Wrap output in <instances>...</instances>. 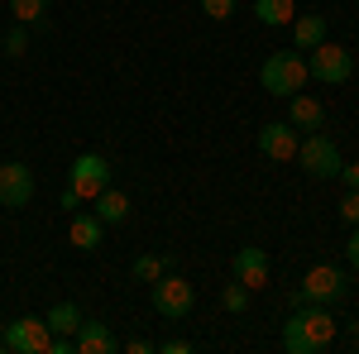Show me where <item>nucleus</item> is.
<instances>
[{"label":"nucleus","mask_w":359,"mask_h":354,"mask_svg":"<svg viewBox=\"0 0 359 354\" xmlns=\"http://www.w3.org/2000/svg\"><path fill=\"white\" fill-rule=\"evenodd\" d=\"M331 345H335V316L321 301H306V311H292L283 321V350L287 354H321Z\"/></svg>","instance_id":"f257e3e1"},{"label":"nucleus","mask_w":359,"mask_h":354,"mask_svg":"<svg viewBox=\"0 0 359 354\" xmlns=\"http://www.w3.org/2000/svg\"><path fill=\"white\" fill-rule=\"evenodd\" d=\"M306 57L302 53H269V62L259 67V82L269 96H297L306 86Z\"/></svg>","instance_id":"f03ea898"},{"label":"nucleus","mask_w":359,"mask_h":354,"mask_svg":"<svg viewBox=\"0 0 359 354\" xmlns=\"http://www.w3.org/2000/svg\"><path fill=\"white\" fill-rule=\"evenodd\" d=\"M154 287V311L163 316V321H187L192 316V301H196V287L187 278H177V273H163L158 282H149Z\"/></svg>","instance_id":"7ed1b4c3"},{"label":"nucleus","mask_w":359,"mask_h":354,"mask_svg":"<svg viewBox=\"0 0 359 354\" xmlns=\"http://www.w3.org/2000/svg\"><path fill=\"white\" fill-rule=\"evenodd\" d=\"M297 163H302L306 177L326 182V177H340L345 158H340V149H335V139H331V135H306L302 144H297Z\"/></svg>","instance_id":"20e7f679"},{"label":"nucleus","mask_w":359,"mask_h":354,"mask_svg":"<svg viewBox=\"0 0 359 354\" xmlns=\"http://www.w3.org/2000/svg\"><path fill=\"white\" fill-rule=\"evenodd\" d=\"M306 72H311L316 82H326V86H345L355 77V57H350L345 43H316L311 57H306Z\"/></svg>","instance_id":"39448f33"},{"label":"nucleus","mask_w":359,"mask_h":354,"mask_svg":"<svg viewBox=\"0 0 359 354\" xmlns=\"http://www.w3.org/2000/svg\"><path fill=\"white\" fill-rule=\"evenodd\" d=\"M67 187L77 191L82 201H96L101 191L111 187V163L101 154H77V163L67 168Z\"/></svg>","instance_id":"423d86ee"},{"label":"nucleus","mask_w":359,"mask_h":354,"mask_svg":"<svg viewBox=\"0 0 359 354\" xmlns=\"http://www.w3.org/2000/svg\"><path fill=\"white\" fill-rule=\"evenodd\" d=\"M48 340H53V330L43 316H15L5 326V350L15 354H48Z\"/></svg>","instance_id":"0eeeda50"},{"label":"nucleus","mask_w":359,"mask_h":354,"mask_svg":"<svg viewBox=\"0 0 359 354\" xmlns=\"http://www.w3.org/2000/svg\"><path fill=\"white\" fill-rule=\"evenodd\" d=\"M340 297H345V273L335 268V264H316V268H306L302 292L292 301H321V306H331Z\"/></svg>","instance_id":"6e6552de"},{"label":"nucleus","mask_w":359,"mask_h":354,"mask_svg":"<svg viewBox=\"0 0 359 354\" xmlns=\"http://www.w3.org/2000/svg\"><path fill=\"white\" fill-rule=\"evenodd\" d=\"M34 201V172H29L25 163H0V206L5 211H20V206H29Z\"/></svg>","instance_id":"1a4fd4ad"},{"label":"nucleus","mask_w":359,"mask_h":354,"mask_svg":"<svg viewBox=\"0 0 359 354\" xmlns=\"http://www.w3.org/2000/svg\"><path fill=\"white\" fill-rule=\"evenodd\" d=\"M297 130L287 125V120H269L264 130H259V154L264 158H273V163H292L297 158Z\"/></svg>","instance_id":"9d476101"},{"label":"nucleus","mask_w":359,"mask_h":354,"mask_svg":"<svg viewBox=\"0 0 359 354\" xmlns=\"http://www.w3.org/2000/svg\"><path fill=\"white\" fill-rule=\"evenodd\" d=\"M235 282H245L249 292H259V287H269V254L259 245H245L235 254Z\"/></svg>","instance_id":"9b49d317"},{"label":"nucleus","mask_w":359,"mask_h":354,"mask_svg":"<svg viewBox=\"0 0 359 354\" xmlns=\"http://www.w3.org/2000/svg\"><path fill=\"white\" fill-rule=\"evenodd\" d=\"M77 354H115V330L106 326V321H86L82 316V326H77Z\"/></svg>","instance_id":"f8f14e48"},{"label":"nucleus","mask_w":359,"mask_h":354,"mask_svg":"<svg viewBox=\"0 0 359 354\" xmlns=\"http://www.w3.org/2000/svg\"><path fill=\"white\" fill-rule=\"evenodd\" d=\"M101 230H106V220L101 216H86V211H72V230H67V240L91 254V249H101Z\"/></svg>","instance_id":"ddd939ff"},{"label":"nucleus","mask_w":359,"mask_h":354,"mask_svg":"<svg viewBox=\"0 0 359 354\" xmlns=\"http://www.w3.org/2000/svg\"><path fill=\"white\" fill-rule=\"evenodd\" d=\"M287 101H292V110H287V125H292V130H321V125H326L321 101H311V96H302V91L287 96Z\"/></svg>","instance_id":"4468645a"},{"label":"nucleus","mask_w":359,"mask_h":354,"mask_svg":"<svg viewBox=\"0 0 359 354\" xmlns=\"http://www.w3.org/2000/svg\"><path fill=\"white\" fill-rule=\"evenodd\" d=\"M254 15H259V25H292L297 20V0H254Z\"/></svg>","instance_id":"2eb2a0df"},{"label":"nucleus","mask_w":359,"mask_h":354,"mask_svg":"<svg viewBox=\"0 0 359 354\" xmlns=\"http://www.w3.org/2000/svg\"><path fill=\"white\" fill-rule=\"evenodd\" d=\"M292 39H297V48H316V43H326V20L321 15H297L292 20Z\"/></svg>","instance_id":"dca6fc26"},{"label":"nucleus","mask_w":359,"mask_h":354,"mask_svg":"<svg viewBox=\"0 0 359 354\" xmlns=\"http://www.w3.org/2000/svg\"><path fill=\"white\" fill-rule=\"evenodd\" d=\"M96 216L106 220V225H120V220L130 216V196H125V191H115V187H106L101 196H96Z\"/></svg>","instance_id":"f3484780"},{"label":"nucleus","mask_w":359,"mask_h":354,"mask_svg":"<svg viewBox=\"0 0 359 354\" xmlns=\"http://www.w3.org/2000/svg\"><path fill=\"white\" fill-rule=\"evenodd\" d=\"M43 321H48V330H53V335H77V326H82V311H77L72 301H57Z\"/></svg>","instance_id":"a211bd4d"},{"label":"nucleus","mask_w":359,"mask_h":354,"mask_svg":"<svg viewBox=\"0 0 359 354\" xmlns=\"http://www.w3.org/2000/svg\"><path fill=\"white\" fill-rule=\"evenodd\" d=\"M168 268H172V259H158V254H139L135 259V278L139 282H158Z\"/></svg>","instance_id":"6ab92c4d"},{"label":"nucleus","mask_w":359,"mask_h":354,"mask_svg":"<svg viewBox=\"0 0 359 354\" xmlns=\"http://www.w3.org/2000/svg\"><path fill=\"white\" fill-rule=\"evenodd\" d=\"M10 15H15L20 25H39V20L48 15V0H10Z\"/></svg>","instance_id":"aec40b11"},{"label":"nucleus","mask_w":359,"mask_h":354,"mask_svg":"<svg viewBox=\"0 0 359 354\" xmlns=\"http://www.w3.org/2000/svg\"><path fill=\"white\" fill-rule=\"evenodd\" d=\"M5 53H10V57H25L29 53V25H15L10 34H5Z\"/></svg>","instance_id":"412c9836"},{"label":"nucleus","mask_w":359,"mask_h":354,"mask_svg":"<svg viewBox=\"0 0 359 354\" xmlns=\"http://www.w3.org/2000/svg\"><path fill=\"white\" fill-rule=\"evenodd\" d=\"M221 301H225V311H245L249 306V287L245 282H230V287L221 292Z\"/></svg>","instance_id":"4be33fe9"},{"label":"nucleus","mask_w":359,"mask_h":354,"mask_svg":"<svg viewBox=\"0 0 359 354\" xmlns=\"http://www.w3.org/2000/svg\"><path fill=\"white\" fill-rule=\"evenodd\" d=\"M340 220H345V225H359V187L345 191V201H340Z\"/></svg>","instance_id":"5701e85b"},{"label":"nucleus","mask_w":359,"mask_h":354,"mask_svg":"<svg viewBox=\"0 0 359 354\" xmlns=\"http://www.w3.org/2000/svg\"><path fill=\"white\" fill-rule=\"evenodd\" d=\"M201 10H206L211 20H230V15H235V0H201Z\"/></svg>","instance_id":"b1692460"},{"label":"nucleus","mask_w":359,"mask_h":354,"mask_svg":"<svg viewBox=\"0 0 359 354\" xmlns=\"http://www.w3.org/2000/svg\"><path fill=\"white\" fill-rule=\"evenodd\" d=\"M345 264H350V268L359 273V225L350 230V240H345Z\"/></svg>","instance_id":"393cba45"},{"label":"nucleus","mask_w":359,"mask_h":354,"mask_svg":"<svg viewBox=\"0 0 359 354\" xmlns=\"http://www.w3.org/2000/svg\"><path fill=\"white\" fill-rule=\"evenodd\" d=\"M158 350H163V354H187V350H192V340H163Z\"/></svg>","instance_id":"a878e982"},{"label":"nucleus","mask_w":359,"mask_h":354,"mask_svg":"<svg viewBox=\"0 0 359 354\" xmlns=\"http://www.w3.org/2000/svg\"><path fill=\"white\" fill-rule=\"evenodd\" d=\"M340 177H345V187H359V163H345V168H340Z\"/></svg>","instance_id":"bb28decb"},{"label":"nucleus","mask_w":359,"mask_h":354,"mask_svg":"<svg viewBox=\"0 0 359 354\" xmlns=\"http://www.w3.org/2000/svg\"><path fill=\"white\" fill-rule=\"evenodd\" d=\"M77 206H82V196H77V191L67 187V191H62V211H77Z\"/></svg>","instance_id":"cd10ccee"},{"label":"nucleus","mask_w":359,"mask_h":354,"mask_svg":"<svg viewBox=\"0 0 359 354\" xmlns=\"http://www.w3.org/2000/svg\"><path fill=\"white\" fill-rule=\"evenodd\" d=\"M0 350H5V330H0Z\"/></svg>","instance_id":"c85d7f7f"}]
</instances>
